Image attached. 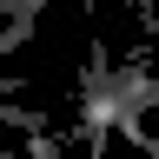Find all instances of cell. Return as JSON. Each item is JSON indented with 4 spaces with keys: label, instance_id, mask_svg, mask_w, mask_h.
Returning a JSON list of instances; mask_svg holds the SVG:
<instances>
[{
    "label": "cell",
    "instance_id": "1",
    "mask_svg": "<svg viewBox=\"0 0 159 159\" xmlns=\"http://www.w3.org/2000/svg\"><path fill=\"white\" fill-rule=\"evenodd\" d=\"M0 126H20V133H47V113H40V106H7V99H0Z\"/></svg>",
    "mask_w": 159,
    "mask_h": 159
},
{
    "label": "cell",
    "instance_id": "2",
    "mask_svg": "<svg viewBox=\"0 0 159 159\" xmlns=\"http://www.w3.org/2000/svg\"><path fill=\"white\" fill-rule=\"evenodd\" d=\"M27 33H33V20H7V27H0V60H7V53H13Z\"/></svg>",
    "mask_w": 159,
    "mask_h": 159
},
{
    "label": "cell",
    "instance_id": "3",
    "mask_svg": "<svg viewBox=\"0 0 159 159\" xmlns=\"http://www.w3.org/2000/svg\"><path fill=\"white\" fill-rule=\"evenodd\" d=\"M0 13H7V20H33V13H40V0H0Z\"/></svg>",
    "mask_w": 159,
    "mask_h": 159
},
{
    "label": "cell",
    "instance_id": "4",
    "mask_svg": "<svg viewBox=\"0 0 159 159\" xmlns=\"http://www.w3.org/2000/svg\"><path fill=\"white\" fill-rule=\"evenodd\" d=\"M0 99H7V73H0Z\"/></svg>",
    "mask_w": 159,
    "mask_h": 159
},
{
    "label": "cell",
    "instance_id": "5",
    "mask_svg": "<svg viewBox=\"0 0 159 159\" xmlns=\"http://www.w3.org/2000/svg\"><path fill=\"white\" fill-rule=\"evenodd\" d=\"M0 152H7V146H0Z\"/></svg>",
    "mask_w": 159,
    "mask_h": 159
}]
</instances>
